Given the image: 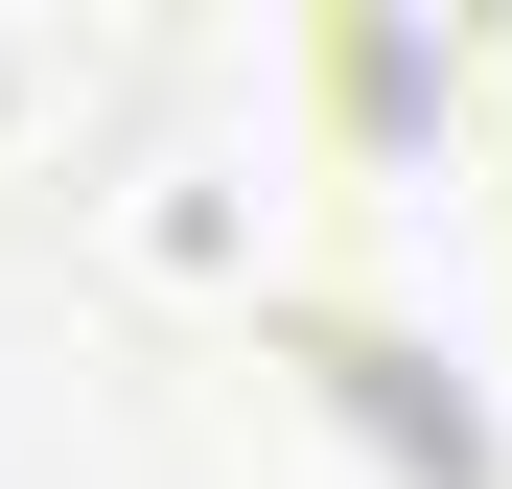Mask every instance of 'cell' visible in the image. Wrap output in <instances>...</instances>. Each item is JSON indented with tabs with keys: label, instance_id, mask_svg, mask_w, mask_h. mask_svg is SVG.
Wrapping results in <instances>:
<instances>
[{
	"label": "cell",
	"instance_id": "cell-1",
	"mask_svg": "<svg viewBox=\"0 0 512 489\" xmlns=\"http://www.w3.org/2000/svg\"><path fill=\"white\" fill-rule=\"evenodd\" d=\"M140 94V24H70V0H0V187H24V163H70Z\"/></svg>",
	"mask_w": 512,
	"mask_h": 489
}]
</instances>
